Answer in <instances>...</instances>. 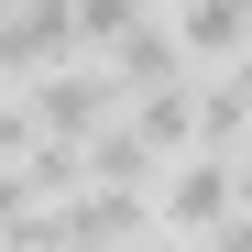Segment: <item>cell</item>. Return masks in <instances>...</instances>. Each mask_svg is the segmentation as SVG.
<instances>
[{
	"mask_svg": "<svg viewBox=\"0 0 252 252\" xmlns=\"http://www.w3.org/2000/svg\"><path fill=\"white\" fill-rule=\"evenodd\" d=\"M66 55H88L77 44V0H11V22H0V66H11V88L22 77H44Z\"/></svg>",
	"mask_w": 252,
	"mask_h": 252,
	"instance_id": "cell-3",
	"label": "cell"
},
{
	"mask_svg": "<svg viewBox=\"0 0 252 252\" xmlns=\"http://www.w3.org/2000/svg\"><path fill=\"white\" fill-rule=\"evenodd\" d=\"M154 208H164V241H230V154L187 143L154 176Z\"/></svg>",
	"mask_w": 252,
	"mask_h": 252,
	"instance_id": "cell-1",
	"label": "cell"
},
{
	"mask_svg": "<svg viewBox=\"0 0 252 252\" xmlns=\"http://www.w3.org/2000/svg\"><path fill=\"white\" fill-rule=\"evenodd\" d=\"M197 143H208V154H241V143H252V88H241L230 66H220V77L197 66Z\"/></svg>",
	"mask_w": 252,
	"mask_h": 252,
	"instance_id": "cell-7",
	"label": "cell"
},
{
	"mask_svg": "<svg viewBox=\"0 0 252 252\" xmlns=\"http://www.w3.org/2000/svg\"><path fill=\"white\" fill-rule=\"evenodd\" d=\"M176 44H187V66H230L241 44H252V0H176Z\"/></svg>",
	"mask_w": 252,
	"mask_h": 252,
	"instance_id": "cell-5",
	"label": "cell"
},
{
	"mask_svg": "<svg viewBox=\"0 0 252 252\" xmlns=\"http://www.w3.org/2000/svg\"><path fill=\"white\" fill-rule=\"evenodd\" d=\"M121 121H132V132L176 164V154L197 143V66H187V77H154V88H132V99H121Z\"/></svg>",
	"mask_w": 252,
	"mask_h": 252,
	"instance_id": "cell-4",
	"label": "cell"
},
{
	"mask_svg": "<svg viewBox=\"0 0 252 252\" xmlns=\"http://www.w3.org/2000/svg\"><path fill=\"white\" fill-rule=\"evenodd\" d=\"M143 11H164V0H77V44H88V55H110Z\"/></svg>",
	"mask_w": 252,
	"mask_h": 252,
	"instance_id": "cell-8",
	"label": "cell"
},
{
	"mask_svg": "<svg viewBox=\"0 0 252 252\" xmlns=\"http://www.w3.org/2000/svg\"><path fill=\"white\" fill-rule=\"evenodd\" d=\"M22 88H33V121H44L55 143H88L99 121L121 110V77H110V66H77V55L44 66V77H22Z\"/></svg>",
	"mask_w": 252,
	"mask_h": 252,
	"instance_id": "cell-2",
	"label": "cell"
},
{
	"mask_svg": "<svg viewBox=\"0 0 252 252\" xmlns=\"http://www.w3.org/2000/svg\"><path fill=\"white\" fill-rule=\"evenodd\" d=\"M110 77H121V99H132V88H154V77H187V44H176V22H164V11H143V22L110 44Z\"/></svg>",
	"mask_w": 252,
	"mask_h": 252,
	"instance_id": "cell-6",
	"label": "cell"
},
{
	"mask_svg": "<svg viewBox=\"0 0 252 252\" xmlns=\"http://www.w3.org/2000/svg\"><path fill=\"white\" fill-rule=\"evenodd\" d=\"M0 88H11V66H0Z\"/></svg>",
	"mask_w": 252,
	"mask_h": 252,
	"instance_id": "cell-9",
	"label": "cell"
}]
</instances>
